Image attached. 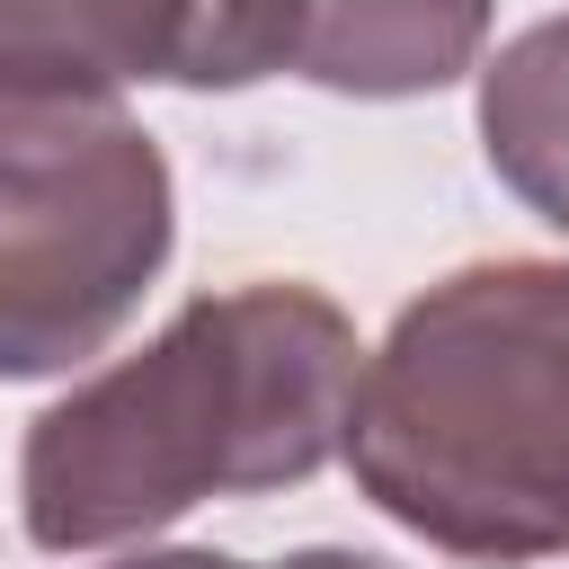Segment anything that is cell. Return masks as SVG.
<instances>
[{"instance_id": "6da1fadb", "label": "cell", "mask_w": 569, "mask_h": 569, "mask_svg": "<svg viewBox=\"0 0 569 569\" xmlns=\"http://www.w3.org/2000/svg\"><path fill=\"white\" fill-rule=\"evenodd\" d=\"M356 320L320 284H231L169 311L160 338L71 382L18 445L36 551H116L204 498L302 489L338 462L356 409Z\"/></svg>"}, {"instance_id": "7a4b0ae2", "label": "cell", "mask_w": 569, "mask_h": 569, "mask_svg": "<svg viewBox=\"0 0 569 569\" xmlns=\"http://www.w3.org/2000/svg\"><path fill=\"white\" fill-rule=\"evenodd\" d=\"M347 471L445 560L569 551V258H480L409 293L356 373Z\"/></svg>"}, {"instance_id": "3957f363", "label": "cell", "mask_w": 569, "mask_h": 569, "mask_svg": "<svg viewBox=\"0 0 569 569\" xmlns=\"http://www.w3.org/2000/svg\"><path fill=\"white\" fill-rule=\"evenodd\" d=\"M178 187L116 98L0 89V382L89 365L160 284Z\"/></svg>"}, {"instance_id": "277c9868", "label": "cell", "mask_w": 569, "mask_h": 569, "mask_svg": "<svg viewBox=\"0 0 569 569\" xmlns=\"http://www.w3.org/2000/svg\"><path fill=\"white\" fill-rule=\"evenodd\" d=\"M258 89L293 80V0H0V89Z\"/></svg>"}, {"instance_id": "5b68a950", "label": "cell", "mask_w": 569, "mask_h": 569, "mask_svg": "<svg viewBox=\"0 0 569 569\" xmlns=\"http://www.w3.org/2000/svg\"><path fill=\"white\" fill-rule=\"evenodd\" d=\"M498 0H293V80L329 98H427L480 71Z\"/></svg>"}, {"instance_id": "8992f818", "label": "cell", "mask_w": 569, "mask_h": 569, "mask_svg": "<svg viewBox=\"0 0 569 569\" xmlns=\"http://www.w3.org/2000/svg\"><path fill=\"white\" fill-rule=\"evenodd\" d=\"M480 160L551 231H569V9L480 53Z\"/></svg>"}, {"instance_id": "52a82bcc", "label": "cell", "mask_w": 569, "mask_h": 569, "mask_svg": "<svg viewBox=\"0 0 569 569\" xmlns=\"http://www.w3.org/2000/svg\"><path fill=\"white\" fill-rule=\"evenodd\" d=\"M107 569H267V560H240V551H124V560H107Z\"/></svg>"}, {"instance_id": "ba28073f", "label": "cell", "mask_w": 569, "mask_h": 569, "mask_svg": "<svg viewBox=\"0 0 569 569\" xmlns=\"http://www.w3.org/2000/svg\"><path fill=\"white\" fill-rule=\"evenodd\" d=\"M267 569H391V560H373V551H338V542H311V551L267 560Z\"/></svg>"}]
</instances>
